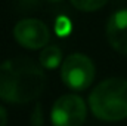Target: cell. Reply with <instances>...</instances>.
I'll use <instances>...</instances> for the list:
<instances>
[{
  "instance_id": "obj_1",
  "label": "cell",
  "mask_w": 127,
  "mask_h": 126,
  "mask_svg": "<svg viewBox=\"0 0 127 126\" xmlns=\"http://www.w3.org/2000/svg\"><path fill=\"white\" fill-rule=\"evenodd\" d=\"M46 86V76L30 58H12L0 64V98L25 104L40 96Z\"/></svg>"
},
{
  "instance_id": "obj_2",
  "label": "cell",
  "mask_w": 127,
  "mask_h": 126,
  "mask_svg": "<svg viewBox=\"0 0 127 126\" xmlns=\"http://www.w3.org/2000/svg\"><path fill=\"white\" fill-rule=\"evenodd\" d=\"M89 105L97 119L118 122L127 117V80L112 77L100 82L89 96Z\"/></svg>"
},
{
  "instance_id": "obj_3",
  "label": "cell",
  "mask_w": 127,
  "mask_h": 126,
  "mask_svg": "<svg viewBox=\"0 0 127 126\" xmlns=\"http://www.w3.org/2000/svg\"><path fill=\"white\" fill-rule=\"evenodd\" d=\"M61 79L68 88L74 91H84L95 79V65L89 57L83 54H72L64 60Z\"/></svg>"
},
{
  "instance_id": "obj_4",
  "label": "cell",
  "mask_w": 127,
  "mask_h": 126,
  "mask_svg": "<svg viewBox=\"0 0 127 126\" xmlns=\"http://www.w3.org/2000/svg\"><path fill=\"white\" fill-rule=\"evenodd\" d=\"M86 104L77 95L59 96L52 107V125L53 126H81L86 120Z\"/></svg>"
},
{
  "instance_id": "obj_5",
  "label": "cell",
  "mask_w": 127,
  "mask_h": 126,
  "mask_svg": "<svg viewBox=\"0 0 127 126\" xmlns=\"http://www.w3.org/2000/svg\"><path fill=\"white\" fill-rule=\"evenodd\" d=\"M13 37L21 46L34 51V49L44 48L47 45L50 33H49V28L46 27L44 22H41L38 19L28 18V19L19 21L15 25Z\"/></svg>"
},
{
  "instance_id": "obj_6",
  "label": "cell",
  "mask_w": 127,
  "mask_h": 126,
  "mask_svg": "<svg viewBox=\"0 0 127 126\" xmlns=\"http://www.w3.org/2000/svg\"><path fill=\"white\" fill-rule=\"evenodd\" d=\"M109 45L120 54L127 55V9L114 12L106 24Z\"/></svg>"
},
{
  "instance_id": "obj_7",
  "label": "cell",
  "mask_w": 127,
  "mask_h": 126,
  "mask_svg": "<svg viewBox=\"0 0 127 126\" xmlns=\"http://www.w3.org/2000/svg\"><path fill=\"white\" fill-rule=\"evenodd\" d=\"M40 64L44 68H56L61 61H62V52L59 49V46L52 45V46H46L41 52H40Z\"/></svg>"
},
{
  "instance_id": "obj_8",
  "label": "cell",
  "mask_w": 127,
  "mask_h": 126,
  "mask_svg": "<svg viewBox=\"0 0 127 126\" xmlns=\"http://www.w3.org/2000/svg\"><path fill=\"white\" fill-rule=\"evenodd\" d=\"M108 0H71L72 6L77 7L78 10H84V12H93L100 9L102 6H105Z\"/></svg>"
},
{
  "instance_id": "obj_9",
  "label": "cell",
  "mask_w": 127,
  "mask_h": 126,
  "mask_svg": "<svg viewBox=\"0 0 127 126\" xmlns=\"http://www.w3.org/2000/svg\"><path fill=\"white\" fill-rule=\"evenodd\" d=\"M71 24H69V21L66 19V18H61L59 21H58V24H56V31H58V34H62V28H64V33L65 34H68V31H69V27Z\"/></svg>"
},
{
  "instance_id": "obj_10",
  "label": "cell",
  "mask_w": 127,
  "mask_h": 126,
  "mask_svg": "<svg viewBox=\"0 0 127 126\" xmlns=\"http://www.w3.org/2000/svg\"><path fill=\"white\" fill-rule=\"evenodd\" d=\"M6 122H7V113L0 105V126H6Z\"/></svg>"
},
{
  "instance_id": "obj_11",
  "label": "cell",
  "mask_w": 127,
  "mask_h": 126,
  "mask_svg": "<svg viewBox=\"0 0 127 126\" xmlns=\"http://www.w3.org/2000/svg\"><path fill=\"white\" fill-rule=\"evenodd\" d=\"M47 1H52V3H58V1H61V0H47Z\"/></svg>"
}]
</instances>
